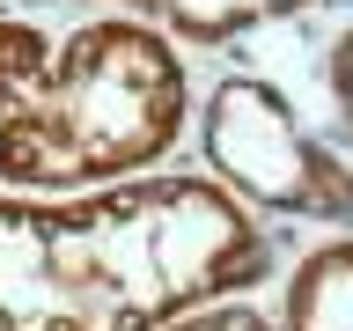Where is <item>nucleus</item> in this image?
I'll return each instance as SVG.
<instances>
[{
    "instance_id": "obj_1",
    "label": "nucleus",
    "mask_w": 353,
    "mask_h": 331,
    "mask_svg": "<svg viewBox=\"0 0 353 331\" xmlns=\"http://www.w3.org/2000/svg\"><path fill=\"white\" fill-rule=\"evenodd\" d=\"M258 272V221L199 177L74 206L0 199V331H154Z\"/></svg>"
},
{
    "instance_id": "obj_8",
    "label": "nucleus",
    "mask_w": 353,
    "mask_h": 331,
    "mask_svg": "<svg viewBox=\"0 0 353 331\" xmlns=\"http://www.w3.org/2000/svg\"><path fill=\"white\" fill-rule=\"evenodd\" d=\"M331 96H339V126L353 132V37H339L331 52Z\"/></svg>"
},
{
    "instance_id": "obj_3",
    "label": "nucleus",
    "mask_w": 353,
    "mask_h": 331,
    "mask_svg": "<svg viewBox=\"0 0 353 331\" xmlns=\"http://www.w3.org/2000/svg\"><path fill=\"white\" fill-rule=\"evenodd\" d=\"M206 162L228 184V199L265 206V214H302V221H353V162L316 140L287 110L272 81L228 74L206 103Z\"/></svg>"
},
{
    "instance_id": "obj_6",
    "label": "nucleus",
    "mask_w": 353,
    "mask_h": 331,
    "mask_svg": "<svg viewBox=\"0 0 353 331\" xmlns=\"http://www.w3.org/2000/svg\"><path fill=\"white\" fill-rule=\"evenodd\" d=\"M44 59H52L44 30H30V22H8V15H0V118L22 103V88L44 74Z\"/></svg>"
},
{
    "instance_id": "obj_4",
    "label": "nucleus",
    "mask_w": 353,
    "mask_h": 331,
    "mask_svg": "<svg viewBox=\"0 0 353 331\" xmlns=\"http://www.w3.org/2000/svg\"><path fill=\"white\" fill-rule=\"evenodd\" d=\"M287 331H353V236L324 243L287 280Z\"/></svg>"
},
{
    "instance_id": "obj_7",
    "label": "nucleus",
    "mask_w": 353,
    "mask_h": 331,
    "mask_svg": "<svg viewBox=\"0 0 353 331\" xmlns=\"http://www.w3.org/2000/svg\"><path fill=\"white\" fill-rule=\"evenodd\" d=\"M154 331H272L258 317V309H184V317H170V324H154Z\"/></svg>"
},
{
    "instance_id": "obj_5",
    "label": "nucleus",
    "mask_w": 353,
    "mask_h": 331,
    "mask_svg": "<svg viewBox=\"0 0 353 331\" xmlns=\"http://www.w3.org/2000/svg\"><path fill=\"white\" fill-rule=\"evenodd\" d=\"M110 8H132V15H154L162 30L176 37H199V44H228L258 22H280V15H302L309 0H110Z\"/></svg>"
},
{
    "instance_id": "obj_2",
    "label": "nucleus",
    "mask_w": 353,
    "mask_h": 331,
    "mask_svg": "<svg viewBox=\"0 0 353 331\" xmlns=\"http://www.w3.org/2000/svg\"><path fill=\"white\" fill-rule=\"evenodd\" d=\"M184 59L148 22H81L0 118V184L81 192L148 170L184 132Z\"/></svg>"
}]
</instances>
